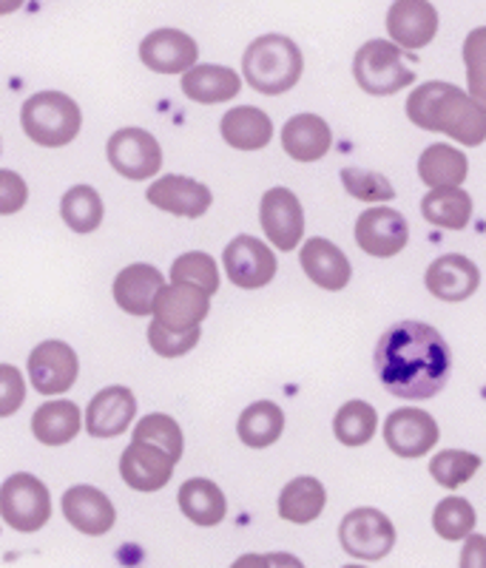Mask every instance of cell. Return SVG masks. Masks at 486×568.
<instances>
[{
  "label": "cell",
  "mask_w": 486,
  "mask_h": 568,
  "mask_svg": "<svg viewBox=\"0 0 486 568\" xmlns=\"http://www.w3.org/2000/svg\"><path fill=\"white\" fill-rule=\"evenodd\" d=\"M0 517L20 535L40 531L52 517V495L29 471H18L0 486Z\"/></svg>",
  "instance_id": "cell-6"
},
{
  "label": "cell",
  "mask_w": 486,
  "mask_h": 568,
  "mask_svg": "<svg viewBox=\"0 0 486 568\" xmlns=\"http://www.w3.org/2000/svg\"><path fill=\"white\" fill-rule=\"evenodd\" d=\"M103 200L91 185L69 187L60 200V216L74 233H94L103 222Z\"/></svg>",
  "instance_id": "cell-33"
},
{
  "label": "cell",
  "mask_w": 486,
  "mask_h": 568,
  "mask_svg": "<svg viewBox=\"0 0 486 568\" xmlns=\"http://www.w3.org/2000/svg\"><path fill=\"white\" fill-rule=\"evenodd\" d=\"M458 568H486V537L469 535L464 540V551H460Z\"/></svg>",
  "instance_id": "cell-44"
},
{
  "label": "cell",
  "mask_w": 486,
  "mask_h": 568,
  "mask_svg": "<svg viewBox=\"0 0 486 568\" xmlns=\"http://www.w3.org/2000/svg\"><path fill=\"white\" fill-rule=\"evenodd\" d=\"M136 415V398L129 387L100 389L85 407V429L91 438H118L131 426Z\"/></svg>",
  "instance_id": "cell-15"
},
{
  "label": "cell",
  "mask_w": 486,
  "mask_h": 568,
  "mask_svg": "<svg viewBox=\"0 0 486 568\" xmlns=\"http://www.w3.org/2000/svg\"><path fill=\"white\" fill-rule=\"evenodd\" d=\"M149 344L162 358H180L200 344V327L194 329H169L162 324H149Z\"/></svg>",
  "instance_id": "cell-41"
},
{
  "label": "cell",
  "mask_w": 486,
  "mask_h": 568,
  "mask_svg": "<svg viewBox=\"0 0 486 568\" xmlns=\"http://www.w3.org/2000/svg\"><path fill=\"white\" fill-rule=\"evenodd\" d=\"M282 429H285V413L273 400H256V404H251L240 415V424H236L240 440L245 446H251V449H265V446L276 444L282 438Z\"/></svg>",
  "instance_id": "cell-31"
},
{
  "label": "cell",
  "mask_w": 486,
  "mask_h": 568,
  "mask_svg": "<svg viewBox=\"0 0 486 568\" xmlns=\"http://www.w3.org/2000/svg\"><path fill=\"white\" fill-rule=\"evenodd\" d=\"M407 54L393 40H367L353 60V78L373 98H387L407 89L415 71L407 65Z\"/></svg>",
  "instance_id": "cell-5"
},
{
  "label": "cell",
  "mask_w": 486,
  "mask_h": 568,
  "mask_svg": "<svg viewBox=\"0 0 486 568\" xmlns=\"http://www.w3.org/2000/svg\"><path fill=\"white\" fill-rule=\"evenodd\" d=\"M200 58V45L180 29H156L140 43V60L156 74H189Z\"/></svg>",
  "instance_id": "cell-13"
},
{
  "label": "cell",
  "mask_w": 486,
  "mask_h": 568,
  "mask_svg": "<svg viewBox=\"0 0 486 568\" xmlns=\"http://www.w3.org/2000/svg\"><path fill=\"white\" fill-rule=\"evenodd\" d=\"M475 509L467 497L449 495L433 511V529L435 535H442L444 540H467L475 531Z\"/></svg>",
  "instance_id": "cell-36"
},
{
  "label": "cell",
  "mask_w": 486,
  "mask_h": 568,
  "mask_svg": "<svg viewBox=\"0 0 486 568\" xmlns=\"http://www.w3.org/2000/svg\"><path fill=\"white\" fill-rule=\"evenodd\" d=\"M174 464L169 455L145 444L125 446L123 458H120V475L125 484L136 491H156L169 484L174 475Z\"/></svg>",
  "instance_id": "cell-23"
},
{
  "label": "cell",
  "mask_w": 486,
  "mask_h": 568,
  "mask_svg": "<svg viewBox=\"0 0 486 568\" xmlns=\"http://www.w3.org/2000/svg\"><path fill=\"white\" fill-rule=\"evenodd\" d=\"M469 160L464 151L435 142L427 145L424 154L418 156V180L429 185L433 191H449V187H460V182L467 180Z\"/></svg>",
  "instance_id": "cell-27"
},
{
  "label": "cell",
  "mask_w": 486,
  "mask_h": 568,
  "mask_svg": "<svg viewBox=\"0 0 486 568\" xmlns=\"http://www.w3.org/2000/svg\"><path fill=\"white\" fill-rule=\"evenodd\" d=\"M464 65H467L469 98L486 111V27L473 29L464 40Z\"/></svg>",
  "instance_id": "cell-39"
},
{
  "label": "cell",
  "mask_w": 486,
  "mask_h": 568,
  "mask_svg": "<svg viewBox=\"0 0 486 568\" xmlns=\"http://www.w3.org/2000/svg\"><path fill=\"white\" fill-rule=\"evenodd\" d=\"M242 91V78L227 65L202 63L194 65L189 74H182V94L194 103L216 105L234 100Z\"/></svg>",
  "instance_id": "cell-25"
},
{
  "label": "cell",
  "mask_w": 486,
  "mask_h": 568,
  "mask_svg": "<svg viewBox=\"0 0 486 568\" xmlns=\"http://www.w3.org/2000/svg\"><path fill=\"white\" fill-rule=\"evenodd\" d=\"M83 429V413L74 400H45L32 415V433L40 444L63 446Z\"/></svg>",
  "instance_id": "cell-29"
},
{
  "label": "cell",
  "mask_w": 486,
  "mask_h": 568,
  "mask_svg": "<svg viewBox=\"0 0 486 568\" xmlns=\"http://www.w3.org/2000/svg\"><path fill=\"white\" fill-rule=\"evenodd\" d=\"M20 123L29 140L43 149H63L80 134L83 114L80 105L63 91H40L23 103Z\"/></svg>",
  "instance_id": "cell-4"
},
{
  "label": "cell",
  "mask_w": 486,
  "mask_h": 568,
  "mask_svg": "<svg viewBox=\"0 0 486 568\" xmlns=\"http://www.w3.org/2000/svg\"><path fill=\"white\" fill-rule=\"evenodd\" d=\"M305 58L298 45L285 34H262L245 49L242 58V78L260 94H285L302 80Z\"/></svg>",
  "instance_id": "cell-3"
},
{
  "label": "cell",
  "mask_w": 486,
  "mask_h": 568,
  "mask_svg": "<svg viewBox=\"0 0 486 568\" xmlns=\"http://www.w3.org/2000/svg\"><path fill=\"white\" fill-rule=\"evenodd\" d=\"M222 140L236 151H260L273 140L271 116L253 105H236L227 111L220 123Z\"/></svg>",
  "instance_id": "cell-26"
},
{
  "label": "cell",
  "mask_w": 486,
  "mask_h": 568,
  "mask_svg": "<svg viewBox=\"0 0 486 568\" xmlns=\"http://www.w3.org/2000/svg\"><path fill=\"white\" fill-rule=\"evenodd\" d=\"M63 517L80 535L100 537L109 535L111 526L118 524V511L105 491L94 486H72L63 491Z\"/></svg>",
  "instance_id": "cell-17"
},
{
  "label": "cell",
  "mask_w": 486,
  "mask_h": 568,
  "mask_svg": "<svg viewBox=\"0 0 486 568\" xmlns=\"http://www.w3.org/2000/svg\"><path fill=\"white\" fill-rule=\"evenodd\" d=\"M80 373L78 353L65 342H43L29 353V378L40 395H63L74 387Z\"/></svg>",
  "instance_id": "cell-11"
},
{
  "label": "cell",
  "mask_w": 486,
  "mask_h": 568,
  "mask_svg": "<svg viewBox=\"0 0 486 568\" xmlns=\"http://www.w3.org/2000/svg\"><path fill=\"white\" fill-rule=\"evenodd\" d=\"M134 444H145V446H154L160 453L169 455L171 460H180L182 458V429L171 415H162V413H151L145 415L143 420H136L134 426Z\"/></svg>",
  "instance_id": "cell-35"
},
{
  "label": "cell",
  "mask_w": 486,
  "mask_h": 568,
  "mask_svg": "<svg viewBox=\"0 0 486 568\" xmlns=\"http://www.w3.org/2000/svg\"><path fill=\"white\" fill-rule=\"evenodd\" d=\"M342 185L347 187V194H353L362 202H387L396 196L393 185L387 176L376 174V171H362V169H344L342 171Z\"/></svg>",
  "instance_id": "cell-40"
},
{
  "label": "cell",
  "mask_w": 486,
  "mask_h": 568,
  "mask_svg": "<svg viewBox=\"0 0 486 568\" xmlns=\"http://www.w3.org/2000/svg\"><path fill=\"white\" fill-rule=\"evenodd\" d=\"M342 549L358 560H384L396 546V526L378 509H353L338 526Z\"/></svg>",
  "instance_id": "cell-7"
},
{
  "label": "cell",
  "mask_w": 486,
  "mask_h": 568,
  "mask_svg": "<svg viewBox=\"0 0 486 568\" xmlns=\"http://www.w3.org/2000/svg\"><path fill=\"white\" fill-rule=\"evenodd\" d=\"M409 240V225L393 207H367L356 222V242L364 253L389 258L404 251Z\"/></svg>",
  "instance_id": "cell-14"
},
{
  "label": "cell",
  "mask_w": 486,
  "mask_h": 568,
  "mask_svg": "<svg viewBox=\"0 0 486 568\" xmlns=\"http://www.w3.org/2000/svg\"><path fill=\"white\" fill-rule=\"evenodd\" d=\"M222 262H225L227 278L236 287H242V291H260V287L271 284L273 276H276V256H273V251L265 242L253 240L247 233L227 242Z\"/></svg>",
  "instance_id": "cell-10"
},
{
  "label": "cell",
  "mask_w": 486,
  "mask_h": 568,
  "mask_svg": "<svg viewBox=\"0 0 486 568\" xmlns=\"http://www.w3.org/2000/svg\"><path fill=\"white\" fill-rule=\"evenodd\" d=\"M424 220L444 231H464L473 216V196L460 187H449V191H429L422 200Z\"/></svg>",
  "instance_id": "cell-32"
},
{
  "label": "cell",
  "mask_w": 486,
  "mask_h": 568,
  "mask_svg": "<svg viewBox=\"0 0 486 568\" xmlns=\"http://www.w3.org/2000/svg\"><path fill=\"white\" fill-rule=\"evenodd\" d=\"M480 469V458L464 449H444L429 460V475L435 484H442L444 489H458L460 484H467L475 478V471Z\"/></svg>",
  "instance_id": "cell-38"
},
{
  "label": "cell",
  "mask_w": 486,
  "mask_h": 568,
  "mask_svg": "<svg viewBox=\"0 0 486 568\" xmlns=\"http://www.w3.org/2000/svg\"><path fill=\"white\" fill-rule=\"evenodd\" d=\"M267 562H271V568H305V562L287 555V551H273V555H267Z\"/></svg>",
  "instance_id": "cell-45"
},
{
  "label": "cell",
  "mask_w": 486,
  "mask_h": 568,
  "mask_svg": "<svg viewBox=\"0 0 486 568\" xmlns=\"http://www.w3.org/2000/svg\"><path fill=\"white\" fill-rule=\"evenodd\" d=\"M145 196H149L151 205L160 207V211L174 213V216H189V220L202 216V213L211 207V202H214V194L207 191V185L180 174L160 176V180L145 191Z\"/></svg>",
  "instance_id": "cell-19"
},
{
  "label": "cell",
  "mask_w": 486,
  "mask_h": 568,
  "mask_svg": "<svg viewBox=\"0 0 486 568\" xmlns=\"http://www.w3.org/2000/svg\"><path fill=\"white\" fill-rule=\"evenodd\" d=\"M344 568H364V566H344Z\"/></svg>",
  "instance_id": "cell-47"
},
{
  "label": "cell",
  "mask_w": 486,
  "mask_h": 568,
  "mask_svg": "<svg viewBox=\"0 0 486 568\" xmlns=\"http://www.w3.org/2000/svg\"><path fill=\"white\" fill-rule=\"evenodd\" d=\"M260 222L267 240L280 251H296L305 240V211L291 187H271L260 202Z\"/></svg>",
  "instance_id": "cell-9"
},
{
  "label": "cell",
  "mask_w": 486,
  "mask_h": 568,
  "mask_svg": "<svg viewBox=\"0 0 486 568\" xmlns=\"http://www.w3.org/2000/svg\"><path fill=\"white\" fill-rule=\"evenodd\" d=\"M176 504H180L182 515L189 517L191 524L196 526H220L227 515V500L222 495L220 486L207 478H191L180 486V495H176Z\"/></svg>",
  "instance_id": "cell-28"
},
{
  "label": "cell",
  "mask_w": 486,
  "mask_h": 568,
  "mask_svg": "<svg viewBox=\"0 0 486 568\" xmlns=\"http://www.w3.org/2000/svg\"><path fill=\"white\" fill-rule=\"evenodd\" d=\"M231 568H271L267 555H242Z\"/></svg>",
  "instance_id": "cell-46"
},
{
  "label": "cell",
  "mask_w": 486,
  "mask_h": 568,
  "mask_svg": "<svg viewBox=\"0 0 486 568\" xmlns=\"http://www.w3.org/2000/svg\"><path fill=\"white\" fill-rule=\"evenodd\" d=\"M407 116L418 129L444 131L469 149L486 142V111L453 83H424L409 94Z\"/></svg>",
  "instance_id": "cell-2"
},
{
  "label": "cell",
  "mask_w": 486,
  "mask_h": 568,
  "mask_svg": "<svg viewBox=\"0 0 486 568\" xmlns=\"http://www.w3.org/2000/svg\"><path fill=\"white\" fill-rule=\"evenodd\" d=\"M373 364L389 395L427 400L444 389L453 358L438 329L424 322H398L378 338Z\"/></svg>",
  "instance_id": "cell-1"
},
{
  "label": "cell",
  "mask_w": 486,
  "mask_h": 568,
  "mask_svg": "<svg viewBox=\"0 0 486 568\" xmlns=\"http://www.w3.org/2000/svg\"><path fill=\"white\" fill-rule=\"evenodd\" d=\"M111 169L125 180H149L162 169V149L154 134L145 129H120L105 145Z\"/></svg>",
  "instance_id": "cell-8"
},
{
  "label": "cell",
  "mask_w": 486,
  "mask_h": 568,
  "mask_svg": "<svg viewBox=\"0 0 486 568\" xmlns=\"http://www.w3.org/2000/svg\"><path fill=\"white\" fill-rule=\"evenodd\" d=\"M211 311V296L189 284H165L154 304V322L169 329H194Z\"/></svg>",
  "instance_id": "cell-20"
},
{
  "label": "cell",
  "mask_w": 486,
  "mask_h": 568,
  "mask_svg": "<svg viewBox=\"0 0 486 568\" xmlns=\"http://www.w3.org/2000/svg\"><path fill=\"white\" fill-rule=\"evenodd\" d=\"M324 504H327V489L322 486V480L311 478V475H302V478H293L282 489L280 515L287 524L305 526L313 524L322 515Z\"/></svg>",
  "instance_id": "cell-30"
},
{
  "label": "cell",
  "mask_w": 486,
  "mask_h": 568,
  "mask_svg": "<svg viewBox=\"0 0 486 568\" xmlns=\"http://www.w3.org/2000/svg\"><path fill=\"white\" fill-rule=\"evenodd\" d=\"M438 435L442 433L433 415L418 407L393 409L384 424V440L398 458H422L438 444Z\"/></svg>",
  "instance_id": "cell-12"
},
{
  "label": "cell",
  "mask_w": 486,
  "mask_h": 568,
  "mask_svg": "<svg viewBox=\"0 0 486 568\" xmlns=\"http://www.w3.org/2000/svg\"><path fill=\"white\" fill-rule=\"evenodd\" d=\"M171 284H189L196 291L214 296L220 291V271H216V262L207 253L191 251L182 253L171 265Z\"/></svg>",
  "instance_id": "cell-37"
},
{
  "label": "cell",
  "mask_w": 486,
  "mask_h": 568,
  "mask_svg": "<svg viewBox=\"0 0 486 568\" xmlns=\"http://www.w3.org/2000/svg\"><path fill=\"white\" fill-rule=\"evenodd\" d=\"M378 415L373 404L367 400H347L333 418V433H336L338 444L344 446H364L376 435Z\"/></svg>",
  "instance_id": "cell-34"
},
{
  "label": "cell",
  "mask_w": 486,
  "mask_h": 568,
  "mask_svg": "<svg viewBox=\"0 0 486 568\" xmlns=\"http://www.w3.org/2000/svg\"><path fill=\"white\" fill-rule=\"evenodd\" d=\"M333 145L331 125L318 114H296L282 125V149L296 162L322 160Z\"/></svg>",
  "instance_id": "cell-24"
},
{
  "label": "cell",
  "mask_w": 486,
  "mask_h": 568,
  "mask_svg": "<svg viewBox=\"0 0 486 568\" xmlns=\"http://www.w3.org/2000/svg\"><path fill=\"white\" fill-rule=\"evenodd\" d=\"M298 265H302L305 276L324 291H342L351 284L353 276L351 258L344 256L342 247L333 245L331 240H322V236L305 242V247L298 251Z\"/></svg>",
  "instance_id": "cell-21"
},
{
  "label": "cell",
  "mask_w": 486,
  "mask_h": 568,
  "mask_svg": "<svg viewBox=\"0 0 486 568\" xmlns=\"http://www.w3.org/2000/svg\"><path fill=\"white\" fill-rule=\"evenodd\" d=\"M162 287H165V278L154 265H129L114 278V302L131 316H154V304Z\"/></svg>",
  "instance_id": "cell-22"
},
{
  "label": "cell",
  "mask_w": 486,
  "mask_h": 568,
  "mask_svg": "<svg viewBox=\"0 0 486 568\" xmlns=\"http://www.w3.org/2000/svg\"><path fill=\"white\" fill-rule=\"evenodd\" d=\"M29 187L18 171H0V216H12L27 205Z\"/></svg>",
  "instance_id": "cell-43"
},
{
  "label": "cell",
  "mask_w": 486,
  "mask_h": 568,
  "mask_svg": "<svg viewBox=\"0 0 486 568\" xmlns=\"http://www.w3.org/2000/svg\"><path fill=\"white\" fill-rule=\"evenodd\" d=\"M27 400V382L12 364H0V418L18 413Z\"/></svg>",
  "instance_id": "cell-42"
},
{
  "label": "cell",
  "mask_w": 486,
  "mask_h": 568,
  "mask_svg": "<svg viewBox=\"0 0 486 568\" xmlns=\"http://www.w3.org/2000/svg\"><path fill=\"white\" fill-rule=\"evenodd\" d=\"M427 291L442 302H467L480 284V271L473 258L460 256V253H447V256H438L433 265L427 267V276H424Z\"/></svg>",
  "instance_id": "cell-18"
},
{
  "label": "cell",
  "mask_w": 486,
  "mask_h": 568,
  "mask_svg": "<svg viewBox=\"0 0 486 568\" xmlns=\"http://www.w3.org/2000/svg\"><path fill=\"white\" fill-rule=\"evenodd\" d=\"M387 32L398 49H424L438 32V12L424 0H398L387 12Z\"/></svg>",
  "instance_id": "cell-16"
}]
</instances>
